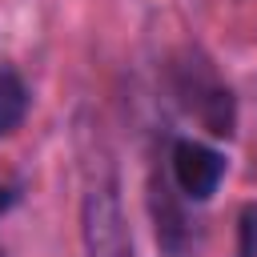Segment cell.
Wrapping results in <instances>:
<instances>
[{
	"label": "cell",
	"instance_id": "1",
	"mask_svg": "<svg viewBox=\"0 0 257 257\" xmlns=\"http://www.w3.org/2000/svg\"><path fill=\"white\" fill-rule=\"evenodd\" d=\"M80 241L88 257H145L116 193V181H92L80 197Z\"/></svg>",
	"mask_w": 257,
	"mask_h": 257
},
{
	"label": "cell",
	"instance_id": "2",
	"mask_svg": "<svg viewBox=\"0 0 257 257\" xmlns=\"http://www.w3.org/2000/svg\"><path fill=\"white\" fill-rule=\"evenodd\" d=\"M169 177L185 201H209L225 181V153L205 141L181 137L169 149Z\"/></svg>",
	"mask_w": 257,
	"mask_h": 257
},
{
	"label": "cell",
	"instance_id": "3",
	"mask_svg": "<svg viewBox=\"0 0 257 257\" xmlns=\"http://www.w3.org/2000/svg\"><path fill=\"white\" fill-rule=\"evenodd\" d=\"M28 84L12 72V68H0V137L16 133L28 116Z\"/></svg>",
	"mask_w": 257,
	"mask_h": 257
},
{
	"label": "cell",
	"instance_id": "4",
	"mask_svg": "<svg viewBox=\"0 0 257 257\" xmlns=\"http://www.w3.org/2000/svg\"><path fill=\"white\" fill-rule=\"evenodd\" d=\"M237 257H257V205H245L237 217Z\"/></svg>",
	"mask_w": 257,
	"mask_h": 257
}]
</instances>
